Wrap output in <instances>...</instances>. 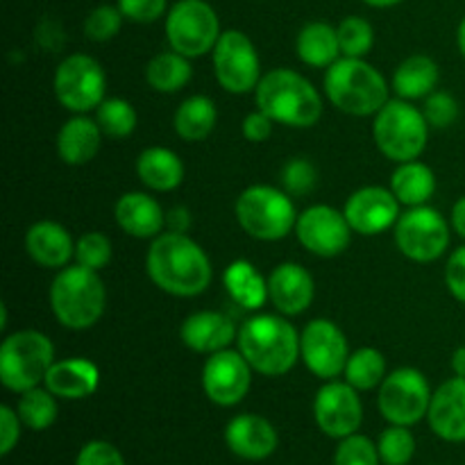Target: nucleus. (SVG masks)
Returning <instances> with one entry per match:
<instances>
[{
  "label": "nucleus",
  "instance_id": "c9c22d12",
  "mask_svg": "<svg viewBox=\"0 0 465 465\" xmlns=\"http://www.w3.org/2000/svg\"><path fill=\"white\" fill-rule=\"evenodd\" d=\"M95 121L109 139H125L136 130L139 114L125 98H104L95 109Z\"/></svg>",
  "mask_w": 465,
  "mask_h": 465
},
{
  "label": "nucleus",
  "instance_id": "6e6552de",
  "mask_svg": "<svg viewBox=\"0 0 465 465\" xmlns=\"http://www.w3.org/2000/svg\"><path fill=\"white\" fill-rule=\"evenodd\" d=\"M54 363V345L44 331L21 330L0 345V381L12 393L36 389Z\"/></svg>",
  "mask_w": 465,
  "mask_h": 465
},
{
  "label": "nucleus",
  "instance_id": "9b49d317",
  "mask_svg": "<svg viewBox=\"0 0 465 465\" xmlns=\"http://www.w3.org/2000/svg\"><path fill=\"white\" fill-rule=\"evenodd\" d=\"M450 223L439 209L430 204L409 207L400 213L393 227L395 245L407 259L416 263H431L443 257L450 248Z\"/></svg>",
  "mask_w": 465,
  "mask_h": 465
},
{
  "label": "nucleus",
  "instance_id": "1a4fd4ad",
  "mask_svg": "<svg viewBox=\"0 0 465 465\" xmlns=\"http://www.w3.org/2000/svg\"><path fill=\"white\" fill-rule=\"evenodd\" d=\"M166 39L171 50L195 59L212 53L221 39V18L207 0H177L166 14Z\"/></svg>",
  "mask_w": 465,
  "mask_h": 465
},
{
  "label": "nucleus",
  "instance_id": "37998d69",
  "mask_svg": "<svg viewBox=\"0 0 465 465\" xmlns=\"http://www.w3.org/2000/svg\"><path fill=\"white\" fill-rule=\"evenodd\" d=\"M422 114H425L430 127L445 130V127H450L459 118V103L448 91H434V94L425 98Z\"/></svg>",
  "mask_w": 465,
  "mask_h": 465
},
{
  "label": "nucleus",
  "instance_id": "49530a36",
  "mask_svg": "<svg viewBox=\"0 0 465 465\" xmlns=\"http://www.w3.org/2000/svg\"><path fill=\"white\" fill-rule=\"evenodd\" d=\"M445 286L454 300L465 304V243L459 245L445 263Z\"/></svg>",
  "mask_w": 465,
  "mask_h": 465
},
{
  "label": "nucleus",
  "instance_id": "7c9ffc66",
  "mask_svg": "<svg viewBox=\"0 0 465 465\" xmlns=\"http://www.w3.org/2000/svg\"><path fill=\"white\" fill-rule=\"evenodd\" d=\"M389 189L404 207H420L434 198L436 175L427 163L411 159V162L398 163L391 175Z\"/></svg>",
  "mask_w": 465,
  "mask_h": 465
},
{
  "label": "nucleus",
  "instance_id": "9d476101",
  "mask_svg": "<svg viewBox=\"0 0 465 465\" xmlns=\"http://www.w3.org/2000/svg\"><path fill=\"white\" fill-rule=\"evenodd\" d=\"M53 91L57 103L73 114H89L107 98L103 64L84 53H73L54 68Z\"/></svg>",
  "mask_w": 465,
  "mask_h": 465
},
{
  "label": "nucleus",
  "instance_id": "5701e85b",
  "mask_svg": "<svg viewBox=\"0 0 465 465\" xmlns=\"http://www.w3.org/2000/svg\"><path fill=\"white\" fill-rule=\"evenodd\" d=\"M116 225L132 239L153 241L166 227V212L157 198L148 195L145 191H130L116 200L114 207Z\"/></svg>",
  "mask_w": 465,
  "mask_h": 465
},
{
  "label": "nucleus",
  "instance_id": "79ce46f5",
  "mask_svg": "<svg viewBox=\"0 0 465 465\" xmlns=\"http://www.w3.org/2000/svg\"><path fill=\"white\" fill-rule=\"evenodd\" d=\"M316 182V166L304 157L289 159L282 168V186L289 195H307L309 191H313Z\"/></svg>",
  "mask_w": 465,
  "mask_h": 465
},
{
  "label": "nucleus",
  "instance_id": "cd10ccee",
  "mask_svg": "<svg viewBox=\"0 0 465 465\" xmlns=\"http://www.w3.org/2000/svg\"><path fill=\"white\" fill-rule=\"evenodd\" d=\"M439 64L430 54H411L404 59L391 77V89L402 100H425L439 86Z\"/></svg>",
  "mask_w": 465,
  "mask_h": 465
},
{
  "label": "nucleus",
  "instance_id": "7ed1b4c3",
  "mask_svg": "<svg viewBox=\"0 0 465 465\" xmlns=\"http://www.w3.org/2000/svg\"><path fill=\"white\" fill-rule=\"evenodd\" d=\"M254 100L272 121L295 130L316 125L325 107L321 91L293 68L268 71L254 89Z\"/></svg>",
  "mask_w": 465,
  "mask_h": 465
},
{
  "label": "nucleus",
  "instance_id": "bb28decb",
  "mask_svg": "<svg viewBox=\"0 0 465 465\" xmlns=\"http://www.w3.org/2000/svg\"><path fill=\"white\" fill-rule=\"evenodd\" d=\"M136 177L145 189L166 193L175 191L184 182V163L175 150L150 145L136 157Z\"/></svg>",
  "mask_w": 465,
  "mask_h": 465
},
{
  "label": "nucleus",
  "instance_id": "20e7f679",
  "mask_svg": "<svg viewBox=\"0 0 465 465\" xmlns=\"http://www.w3.org/2000/svg\"><path fill=\"white\" fill-rule=\"evenodd\" d=\"M50 309L57 322L66 330L82 331L94 327L107 307V289L98 271L68 263L59 268L48 291Z\"/></svg>",
  "mask_w": 465,
  "mask_h": 465
},
{
  "label": "nucleus",
  "instance_id": "f3484780",
  "mask_svg": "<svg viewBox=\"0 0 465 465\" xmlns=\"http://www.w3.org/2000/svg\"><path fill=\"white\" fill-rule=\"evenodd\" d=\"M252 366L236 350H221L209 354L203 366L204 395L218 407H236L243 402L252 386Z\"/></svg>",
  "mask_w": 465,
  "mask_h": 465
},
{
  "label": "nucleus",
  "instance_id": "4c0bfd02",
  "mask_svg": "<svg viewBox=\"0 0 465 465\" xmlns=\"http://www.w3.org/2000/svg\"><path fill=\"white\" fill-rule=\"evenodd\" d=\"M336 32L343 57H366L375 45V30L363 16H345L336 25Z\"/></svg>",
  "mask_w": 465,
  "mask_h": 465
},
{
  "label": "nucleus",
  "instance_id": "4be33fe9",
  "mask_svg": "<svg viewBox=\"0 0 465 465\" xmlns=\"http://www.w3.org/2000/svg\"><path fill=\"white\" fill-rule=\"evenodd\" d=\"M239 336L234 321L223 312H195L184 318L180 327V339L191 352L213 354L227 350Z\"/></svg>",
  "mask_w": 465,
  "mask_h": 465
},
{
  "label": "nucleus",
  "instance_id": "4468645a",
  "mask_svg": "<svg viewBox=\"0 0 465 465\" xmlns=\"http://www.w3.org/2000/svg\"><path fill=\"white\" fill-rule=\"evenodd\" d=\"M300 359L318 380H339L350 359L348 336L330 318H313L300 331Z\"/></svg>",
  "mask_w": 465,
  "mask_h": 465
},
{
  "label": "nucleus",
  "instance_id": "423d86ee",
  "mask_svg": "<svg viewBox=\"0 0 465 465\" xmlns=\"http://www.w3.org/2000/svg\"><path fill=\"white\" fill-rule=\"evenodd\" d=\"M430 123L422 109L411 100L391 98L372 121V139L377 150L391 162H411L418 159L430 141Z\"/></svg>",
  "mask_w": 465,
  "mask_h": 465
},
{
  "label": "nucleus",
  "instance_id": "f257e3e1",
  "mask_svg": "<svg viewBox=\"0 0 465 465\" xmlns=\"http://www.w3.org/2000/svg\"><path fill=\"white\" fill-rule=\"evenodd\" d=\"M145 271L153 284L173 298H195L213 280V268L198 241L182 232H162L150 243Z\"/></svg>",
  "mask_w": 465,
  "mask_h": 465
},
{
  "label": "nucleus",
  "instance_id": "58836bf2",
  "mask_svg": "<svg viewBox=\"0 0 465 465\" xmlns=\"http://www.w3.org/2000/svg\"><path fill=\"white\" fill-rule=\"evenodd\" d=\"M123 21H125V16L118 9V5H98L86 14L84 36L91 41H98V44L112 41L121 32Z\"/></svg>",
  "mask_w": 465,
  "mask_h": 465
},
{
  "label": "nucleus",
  "instance_id": "ea45409f",
  "mask_svg": "<svg viewBox=\"0 0 465 465\" xmlns=\"http://www.w3.org/2000/svg\"><path fill=\"white\" fill-rule=\"evenodd\" d=\"M109 262H112V241L107 234L86 232L75 241V263L100 272Z\"/></svg>",
  "mask_w": 465,
  "mask_h": 465
},
{
  "label": "nucleus",
  "instance_id": "2eb2a0df",
  "mask_svg": "<svg viewBox=\"0 0 465 465\" xmlns=\"http://www.w3.org/2000/svg\"><path fill=\"white\" fill-rule=\"evenodd\" d=\"M293 232L304 250L322 259L343 254L354 234L345 213L330 204H312L298 213Z\"/></svg>",
  "mask_w": 465,
  "mask_h": 465
},
{
  "label": "nucleus",
  "instance_id": "c85d7f7f",
  "mask_svg": "<svg viewBox=\"0 0 465 465\" xmlns=\"http://www.w3.org/2000/svg\"><path fill=\"white\" fill-rule=\"evenodd\" d=\"M223 284L239 307L259 312L268 300V280L248 259H236L223 272Z\"/></svg>",
  "mask_w": 465,
  "mask_h": 465
},
{
  "label": "nucleus",
  "instance_id": "5fc2aeb1",
  "mask_svg": "<svg viewBox=\"0 0 465 465\" xmlns=\"http://www.w3.org/2000/svg\"><path fill=\"white\" fill-rule=\"evenodd\" d=\"M363 3H366L368 7L389 9V7H395V5H400V3H402V0H363Z\"/></svg>",
  "mask_w": 465,
  "mask_h": 465
},
{
  "label": "nucleus",
  "instance_id": "2f4dec72",
  "mask_svg": "<svg viewBox=\"0 0 465 465\" xmlns=\"http://www.w3.org/2000/svg\"><path fill=\"white\" fill-rule=\"evenodd\" d=\"M218 123V109L209 95H191V98L182 100L180 107L175 109L173 116V127L180 139L195 143V141H204L213 132Z\"/></svg>",
  "mask_w": 465,
  "mask_h": 465
},
{
  "label": "nucleus",
  "instance_id": "f704fd0d",
  "mask_svg": "<svg viewBox=\"0 0 465 465\" xmlns=\"http://www.w3.org/2000/svg\"><path fill=\"white\" fill-rule=\"evenodd\" d=\"M16 411L27 430L44 431L53 427V422L57 420V398L48 389L36 386V389L21 393Z\"/></svg>",
  "mask_w": 465,
  "mask_h": 465
},
{
  "label": "nucleus",
  "instance_id": "aec40b11",
  "mask_svg": "<svg viewBox=\"0 0 465 465\" xmlns=\"http://www.w3.org/2000/svg\"><path fill=\"white\" fill-rule=\"evenodd\" d=\"M225 443L232 454L245 461H263L277 450V430L268 418L257 413L234 416L225 427Z\"/></svg>",
  "mask_w": 465,
  "mask_h": 465
},
{
  "label": "nucleus",
  "instance_id": "864d4df0",
  "mask_svg": "<svg viewBox=\"0 0 465 465\" xmlns=\"http://www.w3.org/2000/svg\"><path fill=\"white\" fill-rule=\"evenodd\" d=\"M457 45H459V53H461V57L465 59V16L461 18V23H459L457 27Z\"/></svg>",
  "mask_w": 465,
  "mask_h": 465
},
{
  "label": "nucleus",
  "instance_id": "f03ea898",
  "mask_svg": "<svg viewBox=\"0 0 465 465\" xmlns=\"http://www.w3.org/2000/svg\"><path fill=\"white\" fill-rule=\"evenodd\" d=\"M236 348L254 372L282 377L300 361V334L282 313H254L239 327Z\"/></svg>",
  "mask_w": 465,
  "mask_h": 465
},
{
  "label": "nucleus",
  "instance_id": "a211bd4d",
  "mask_svg": "<svg viewBox=\"0 0 465 465\" xmlns=\"http://www.w3.org/2000/svg\"><path fill=\"white\" fill-rule=\"evenodd\" d=\"M345 218L354 234L377 236L393 230L400 218V200L384 186H361L348 198L343 207Z\"/></svg>",
  "mask_w": 465,
  "mask_h": 465
},
{
  "label": "nucleus",
  "instance_id": "b1692460",
  "mask_svg": "<svg viewBox=\"0 0 465 465\" xmlns=\"http://www.w3.org/2000/svg\"><path fill=\"white\" fill-rule=\"evenodd\" d=\"M25 252L44 268H66L75 259L71 232L54 221H36L25 232Z\"/></svg>",
  "mask_w": 465,
  "mask_h": 465
},
{
  "label": "nucleus",
  "instance_id": "ddd939ff",
  "mask_svg": "<svg viewBox=\"0 0 465 465\" xmlns=\"http://www.w3.org/2000/svg\"><path fill=\"white\" fill-rule=\"evenodd\" d=\"M213 75L223 91L234 95L250 94L262 80V59L257 45L245 32L225 30L212 50Z\"/></svg>",
  "mask_w": 465,
  "mask_h": 465
},
{
  "label": "nucleus",
  "instance_id": "412c9836",
  "mask_svg": "<svg viewBox=\"0 0 465 465\" xmlns=\"http://www.w3.org/2000/svg\"><path fill=\"white\" fill-rule=\"evenodd\" d=\"M430 430L448 443H465V377L454 375L431 395Z\"/></svg>",
  "mask_w": 465,
  "mask_h": 465
},
{
  "label": "nucleus",
  "instance_id": "dca6fc26",
  "mask_svg": "<svg viewBox=\"0 0 465 465\" xmlns=\"http://www.w3.org/2000/svg\"><path fill=\"white\" fill-rule=\"evenodd\" d=\"M313 418L318 430L330 439L357 434L363 422V404L359 391L348 381L330 380L318 389L313 400Z\"/></svg>",
  "mask_w": 465,
  "mask_h": 465
},
{
  "label": "nucleus",
  "instance_id": "e433bc0d",
  "mask_svg": "<svg viewBox=\"0 0 465 465\" xmlns=\"http://www.w3.org/2000/svg\"><path fill=\"white\" fill-rule=\"evenodd\" d=\"M377 450L384 465H409L416 454V436L411 427L391 425L377 439Z\"/></svg>",
  "mask_w": 465,
  "mask_h": 465
},
{
  "label": "nucleus",
  "instance_id": "a19ab883",
  "mask_svg": "<svg viewBox=\"0 0 465 465\" xmlns=\"http://www.w3.org/2000/svg\"><path fill=\"white\" fill-rule=\"evenodd\" d=\"M380 450L368 436L352 434L341 439L334 454V465H380Z\"/></svg>",
  "mask_w": 465,
  "mask_h": 465
},
{
  "label": "nucleus",
  "instance_id": "8fccbe9b",
  "mask_svg": "<svg viewBox=\"0 0 465 465\" xmlns=\"http://www.w3.org/2000/svg\"><path fill=\"white\" fill-rule=\"evenodd\" d=\"M191 227V213L186 207H175L166 212V230L168 232H182L186 234Z\"/></svg>",
  "mask_w": 465,
  "mask_h": 465
},
{
  "label": "nucleus",
  "instance_id": "a878e982",
  "mask_svg": "<svg viewBox=\"0 0 465 465\" xmlns=\"http://www.w3.org/2000/svg\"><path fill=\"white\" fill-rule=\"evenodd\" d=\"M103 130L98 121L86 114H73L57 132V154L66 166H84L98 154L103 143Z\"/></svg>",
  "mask_w": 465,
  "mask_h": 465
},
{
  "label": "nucleus",
  "instance_id": "3c124183",
  "mask_svg": "<svg viewBox=\"0 0 465 465\" xmlns=\"http://www.w3.org/2000/svg\"><path fill=\"white\" fill-rule=\"evenodd\" d=\"M450 225H452V230L465 241V195H461V198L454 203L452 213H450Z\"/></svg>",
  "mask_w": 465,
  "mask_h": 465
},
{
  "label": "nucleus",
  "instance_id": "c03bdc74",
  "mask_svg": "<svg viewBox=\"0 0 465 465\" xmlns=\"http://www.w3.org/2000/svg\"><path fill=\"white\" fill-rule=\"evenodd\" d=\"M116 5L127 21L141 23V25L159 21L171 9L168 0H116Z\"/></svg>",
  "mask_w": 465,
  "mask_h": 465
},
{
  "label": "nucleus",
  "instance_id": "39448f33",
  "mask_svg": "<svg viewBox=\"0 0 465 465\" xmlns=\"http://www.w3.org/2000/svg\"><path fill=\"white\" fill-rule=\"evenodd\" d=\"M327 100L350 116H375L391 100L386 77L363 57H341L325 73Z\"/></svg>",
  "mask_w": 465,
  "mask_h": 465
},
{
  "label": "nucleus",
  "instance_id": "72a5a7b5",
  "mask_svg": "<svg viewBox=\"0 0 465 465\" xmlns=\"http://www.w3.org/2000/svg\"><path fill=\"white\" fill-rule=\"evenodd\" d=\"M345 381L357 391L380 389L386 377V359L377 348H359L350 354L345 366Z\"/></svg>",
  "mask_w": 465,
  "mask_h": 465
},
{
  "label": "nucleus",
  "instance_id": "603ef678",
  "mask_svg": "<svg viewBox=\"0 0 465 465\" xmlns=\"http://www.w3.org/2000/svg\"><path fill=\"white\" fill-rule=\"evenodd\" d=\"M450 366H452V372L457 377H465V345L457 348L452 352V359H450Z\"/></svg>",
  "mask_w": 465,
  "mask_h": 465
},
{
  "label": "nucleus",
  "instance_id": "09e8293b",
  "mask_svg": "<svg viewBox=\"0 0 465 465\" xmlns=\"http://www.w3.org/2000/svg\"><path fill=\"white\" fill-rule=\"evenodd\" d=\"M272 127H275V121H272L266 112H262V109L257 107L254 112H250L248 116L243 118L241 132H243V136L250 141V143H263V141L271 139Z\"/></svg>",
  "mask_w": 465,
  "mask_h": 465
},
{
  "label": "nucleus",
  "instance_id": "6ab92c4d",
  "mask_svg": "<svg viewBox=\"0 0 465 465\" xmlns=\"http://www.w3.org/2000/svg\"><path fill=\"white\" fill-rule=\"evenodd\" d=\"M316 295L313 277L302 263L284 262L268 275V300L282 316H300L307 312Z\"/></svg>",
  "mask_w": 465,
  "mask_h": 465
},
{
  "label": "nucleus",
  "instance_id": "473e14b6",
  "mask_svg": "<svg viewBox=\"0 0 465 465\" xmlns=\"http://www.w3.org/2000/svg\"><path fill=\"white\" fill-rule=\"evenodd\" d=\"M191 75H193L191 59L175 50H163L154 54L145 66V82L157 94H177L189 84Z\"/></svg>",
  "mask_w": 465,
  "mask_h": 465
},
{
  "label": "nucleus",
  "instance_id": "0eeeda50",
  "mask_svg": "<svg viewBox=\"0 0 465 465\" xmlns=\"http://www.w3.org/2000/svg\"><path fill=\"white\" fill-rule=\"evenodd\" d=\"M234 212L241 230L257 241L286 239L298 221L291 195L271 184H252L241 191Z\"/></svg>",
  "mask_w": 465,
  "mask_h": 465
},
{
  "label": "nucleus",
  "instance_id": "c756f323",
  "mask_svg": "<svg viewBox=\"0 0 465 465\" xmlns=\"http://www.w3.org/2000/svg\"><path fill=\"white\" fill-rule=\"evenodd\" d=\"M300 62L312 68H330L336 59H341L339 32L325 21H312L302 25L295 39Z\"/></svg>",
  "mask_w": 465,
  "mask_h": 465
},
{
  "label": "nucleus",
  "instance_id": "de8ad7c7",
  "mask_svg": "<svg viewBox=\"0 0 465 465\" xmlns=\"http://www.w3.org/2000/svg\"><path fill=\"white\" fill-rule=\"evenodd\" d=\"M21 416H18L16 409L3 404L0 407V454L7 457L14 448L18 445V439H21Z\"/></svg>",
  "mask_w": 465,
  "mask_h": 465
},
{
  "label": "nucleus",
  "instance_id": "f8f14e48",
  "mask_svg": "<svg viewBox=\"0 0 465 465\" xmlns=\"http://www.w3.org/2000/svg\"><path fill=\"white\" fill-rule=\"evenodd\" d=\"M431 386L416 368H398L380 384L377 409L389 425L413 427L427 418L431 404Z\"/></svg>",
  "mask_w": 465,
  "mask_h": 465
},
{
  "label": "nucleus",
  "instance_id": "393cba45",
  "mask_svg": "<svg viewBox=\"0 0 465 465\" xmlns=\"http://www.w3.org/2000/svg\"><path fill=\"white\" fill-rule=\"evenodd\" d=\"M44 384L59 400H84L98 391L100 371L84 357L59 359L50 366Z\"/></svg>",
  "mask_w": 465,
  "mask_h": 465
},
{
  "label": "nucleus",
  "instance_id": "a18cd8bd",
  "mask_svg": "<svg viewBox=\"0 0 465 465\" xmlns=\"http://www.w3.org/2000/svg\"><path fill=\"white\" fill-rule=\"evenodd\" d=\"M75 465H125L121 450L107 440H89L77 452Z\"/></svg>",
  "mask_w": 465,
  "mask_h": 465
}]
</instances>
